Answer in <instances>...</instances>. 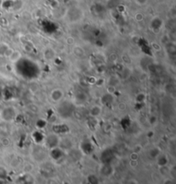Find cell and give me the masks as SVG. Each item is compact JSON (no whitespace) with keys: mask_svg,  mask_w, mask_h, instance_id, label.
Instances as JSON below:
<instances>
[{"mask_svg":"<svg viewBox=\"0 0 176 184\" xmlns=\"http://www.w3.org/2000/svg\"><path fill=\"white\" fill-rule=\"evenodd\" d=\"M16 110L14 108L11 107H7L3 109L2 111L0 112V116L3 121L5 122H12L14 120L15 116H16Z\"/></svg>","mask_w":176,"mask_h":184,"instance_id":"1","label":"cell"},{"mask_svg":"<svg viewBox=\"0 0 176 184\" xmlns=\"http://www.w3.org/2000/svg\"><path fill=\"white\" fill-rule=\"evenodd\" d=\"M64 96L65 92L61 88H54L50 92V99L54 103H60Z\"/></svg>","mask_w":176,"mask_h":184,"instance_id":"2","label":"cell"},{"mask_svg":"<svg viewBox=\"0 0 176 184\" xmlns=\"http://www.w3.org/2000/svg\"><path fill=\"white\" fill-rule=\"evenodd\" d=\"M21 57H22V53L19 51H14L13 50V51L11 52V54L9 55L8 58L11 63H16Z\"/></svg>","mask_w":176,"mask_h":184,"instance_id":"3","label":"cell"},{"mask_svg":"<svg viewBox=\"0 0 176 184\" xmlns=\"http://www.w3.org/2000/svg\"><path fill=\"white\" fill-rule=\"evenodd\" d=\"M102 113V108L99 106H94L90 109V114L93 116H98Z\"/></svg>","mask_w":176,"mask_h":184,"instance_id":"4","label":"cell"},{"mask_svg":"<svg viewBox=\"0 0 176 184\" xmlns=\"http://www.w3.org/2000/svg\"><path fill=\"white\" fill-rule=\"evenodd\" d=\"M73 52L76 56L77 57H82L84 55V50L83 49V47L81 46H75L73 49Z\"/></svg>","mask_w":176,"mask_h":184,"instance_id":"5","label":"cell"},{"mask_svg":"<svg viewBox=\"0 0 176 184\" xmlns=\"http://www.w3.org/2000/svg\"><path fill=\"white\" fill-rule=\"evenodd\" d=\"M144 16L142 12H137L134 16V20L137 23H141L142 21H144Z\"/></svg>","mask_w":176,"mask_h":184,"instance_id":"6","label":"cell"},{"mask_svg":"<svg viewBox=\"0 0 176 184\" xmlns=\"http://www.w3.org/2000/svg\"><path fill=\"white\" fill-rule=\"evenodd\" d=\"M151 46H152V48H153L154 50L156 51H161V49H162L161 46H160L158 43H156V42H152V43H151Z\"/></svg>","mask_w":176,"mask_h":184,"instance_id":"7","label":"cell"},{"mask_svg":"<svg viewBox=\"0 0 176 184\" xmlns=\"http://www.w3.org/2000/svg\"><path fill=\"white\" fill-rule=\"evenodd\" d=\"M130 158H131V160H138L139 154L138 153H137V152H132L131 153Z\"/></svg>","mask_w":176,"mask_h":184,"instance_id":"8","label":"cell"},{"mask_svg":"<svg viewBox=\"0 0 176 184\" xmlns=\"http://www.w3.org/2000/svg\"><path fill=\"white\" fill-rule=\"evenodd\" d=\"M65 41H66V43H67L69 46H73L75 44V40L73 37H68V38L65 40Z\"/></svg>","mask_w":176,"mask_h":184,"instance_id":"9","label":"cell"},{"mask_svg":"<svg viewBox=\"0 0 176 184\" xmlns=\"http://www.w3.org/2000/svg\"><path fill=\"white\" fill-rule=\"evenodd\" d=\"M118 109L120 110H126V105H125V103H120L119 105H118Z\"/></svg>","mask_w":176,"mask_h":184,"instance_id":"10","label":"cell"},{"mask_svg":"<svg viewBox=\"0 0 176 184\" xmlns=\"http://www.w3.org/2000/svg\"><path fill=\"white\" fill-rule=\"evenodd\" d=\"M135 2L138 5H144L147 4L148 0H135Z\"/></svg>","mask_w":176,"mask_h":184,"instance_id":"11","label":"cell"},{"mask_svg":"<svg viewBox=\"0 0 176 184\" xmlns=\"http://www.w3.org/2000/svg\"><path fill=\"white\" fill-rule=\"evenodd\" d=\"M138 165V160H131L130 161V165L131 167H137Z\"/></svg>","mask_w":176,"mask_h":184,"instance_id":"12","label":"cell"},{"mask_svg":"<svg viewBox=\"0 0 176 184\" xmlns=\"http://www.w3.org/2000/svg\"><path fill=\"white\" fill-rule=\"evenodd\" d=\"M62 1H63V3H64L65 5H67V4H69L71 0H62Z\"/></svg>","mask_w":176,"mask_h":184,"instance_id":"13","label":"cell"}]
</instances>
